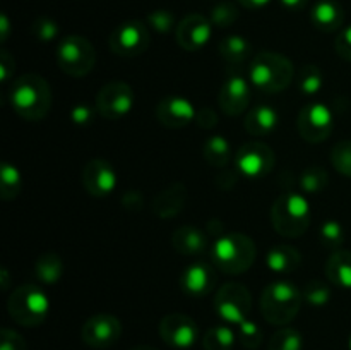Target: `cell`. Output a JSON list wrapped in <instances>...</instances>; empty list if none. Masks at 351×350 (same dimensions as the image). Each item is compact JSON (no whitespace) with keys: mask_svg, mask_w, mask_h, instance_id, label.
<instances>
[{"mask_svg":"<svg viewBox=\"0 0 351 350\" xmlns=\"http://www.w3.org/2000/svg\"><path fill=\"white\" fill-rule=\"evenodd\" d=\"M14 71H16V60H14V57L9 51L2 50V54H0V75H2V81H9Z\"/></svg>","mask_w":351,"mask_h":350,"instance_id":"cell-45","label":"cell"},{"mask_svg":"<svg viewBox=\"0 0 351 350\" xmlns=\"http://www.w3.org/2000/svg\"><path fill=\"white\" fill-rule=\"evenodd\" d=\"M147 23L158 33H168V31L173 30L175 26V17L170 10H154L147 16Z\"/></svg>","mask_w":351,"mask_h":350,"instance_id":"cell-40","label":"cell"},{"mask_svg":"<svg viewBox=\"0 0 351 350\" xmlns=\"http://www.w3.org/2000/svg\"><path fill=\"white\" fill-rule=\"evenodd\" d=\"M322 72L317 65L307 64L302 67L300 78H298V89H300L304 95L312 96L317 95L322 88Z\"/></svg>","mask_w":351,"mask_h":350,"instance_id":"cell-33","label":"cell"},{"mask_svg":"<svg viewBox=\"0 0 351 350\" xmlns=\"http://www.w3.org/2000/svg\"><path fill=\"white\" fill-rule=\"evenodd\" d=\"M239 340L245 349L256 350L263 342V331L254 321L247 319L242 325H239Z\"/></svg>","mask_w":351,"mask_h":350,"instance_id":"cell-38","label":"cell"},{"mask_svg":"<svg viewBox=\"0 0 351 350\" xmlns=\"http://www.w3.org/2000/svg\"><path fill=\"white\" fill-rule=\"evenodd\" d=\"M185 201H187V189L184 184H171L168 187L161 189L153 199V213L161 220L175 218L182 209L185 208Z\"/></svg>","mask_w":351,"mask_h":350,"instance_id":"cell-20","label":"cell"},{"mask_svg":"<svg viewBox=\"0 0 351 350\" xmlns=\"http://www.w3.org/2000/svg\"><path fill=\"white\" fill-rule=\"evenodd\" d=\"M321 242L328 249H339L345 242V229L339 222L329 220L321 226Z\"/></svg>","mask_w":351,"mask_h":350,"instance_id":"cell-36","label":"cell"},{"mask_svg":"<svg viewBox=\"0 0 351 350\" xmlns=\"http://www.w3.org/2000/svg\"><path fill=\"white\" fill-rule=\"evenodd\" d=\"M194 122L197 124L199 127H202V129H213V127L218 124V115H216L215 110L206 106V108H201L195 112Z\"/></svg>","mask_w":351,"mask_h":350,"instance_id":"cell-43","label":"cell"},{"mask_svg":"<svg viewBox=\"0 0 351 350\" xmlns=\"http://www.w3.org/2000/svg\"><path fill=\"white\" fill-rule=\"evenodd\" d=\"M134 103V89L123 81H112L96 95V112L105 120H120L132 110Z\"/></svg>","mask_w":351,"mask_h":350,"instance_id":"cell-10","label":"cell"},{"mask_svg":"<svg viewBox=\"0 0 351 350\" xmlns=\"http://www.w3.org/2000/svg\"><path fill=\"white\" fill-rule=\"evenodd\" d=\"M311 19L319 31L332 33V31H338L345 23V10L335 0H321L312 9Z\"/></svg>","mask_w":351,"mask_h":350,"instance_id":"cell-22","label":"cell"},{"mask_svg":"<svg viewBox=\"0 0 351 350\" xmlns=\"http://www.w3.org/2000/svg\"><path fill=\"white\" fill-rule=\"evenodd\" d=\"M34 273L36 278L45 285H53L60 280L62 273H64V264L58 254L47 253L43 256L38 257L36 264H34Z\"/></svg>","mask_w":351,"mask_h":350,"instance_id":"cell-27","label":"cell"},{"mask_svg":"<svg viewBox=\"0 0 351 350\" xmlns=\"http://www.w3.org/2000/svg\"><path fill=\"white\" fill-rule=\"evenodd\" d=\"M31 33L40 41H51L58 36V24L50 17H38L31 26Z\"/></svg>","mask_w":351,"mask_h":350,"instance_id":"cell-39","label":"cell"},{"mask_svg":"<svg viewBox=\"0 0 351 350\" xmlns=\"http://www.w3.org/2000/svg\"><path fill=\"white\" fill-rule=\"evenodd\" d=\"M9 102L17 115L38 122L50 112L51 89L43 75L24 74L10 86Z\"/></svg>","mask_w":351,"mask_h":350,"instance_id":"cell-1","label":"cell"},{"mask_svg":"<svg viewBox=\"0 0 351 350\" xmlns=\"http://www.w3.org/2000/svg\"><path fill=\"white\" fill-rule=\"evenodd\" d=\"M129 350H158L156 347H149V345H137V347H132V349Z\"/></svg>","mask_w":351,"mask_h":350,"instance_id":"cell-49","label":"cell"},{"mask_svg":"<svg viewBox=\"0 0 351 350\" xmlns=\"http://www.w3.org/2000/svg\"><path fill=\"white\" fill-rule=\"evenodd\" d=\"M293 75L295 69L290 58L276 51H261L250 62V81L266 95H274L287 89L293 81Z\"/></svg>","mask_w":351,"mask_h":350,"instance_id":"cell-3","label":"cell"},{"mask_svg":"<svg viewBox=\"0 0 351 350\" xmlns=\"http://www.w3.org/2000/svg\"><path fill=\"white\" fill-rule=\"evenodd\" d=\"M151 43L149 30L143 21H125L110 34V50L119 57L132 58L143 55Z\"/></svg>","mask_w":351,"mask_h":350,"instance_id":"cell-9","label":"cell"},{"mask_svg":"<svg viewBox=\"0 0 351 350\" xmlns=\"http://www.w3.org/2000/svg\"><path fill=\"white\" fill-rule=\"evenodd\" d=\"M239 7L232 2H219L211 10V24L218 27H228L239 19Z\"/></svg>","mask_w":351,"mask_h":350,"instance_id":"cell-35","label":"cell"},{"mask_svg":"<svg viewBox=\"0 0 351 350\" xmlns=\"http://www.w3.org/2000/svg\"><path fill=\"white\" fill-rule=\"evenodd\" d=\"M329 185V175L324 168L321 167H311L302 174L300 177V187L307 194H317L322 192Z\"/></svg>","mask_w":351,"mask_h":350,"instance_id":"cell-32","label":"cell"},{"mask_svg":"<svg viewBox=\"0 0 351 350\" xmlns=\"http://www.w3.org/2000/svg\"><path fill=\"white\" fill-rule=\"evenodd\" d=\"M58 67L71 78H84L96 64V51L84 36L64 38L57 47Z\"/></svg>","mask_w":351,"mask_h":350,"instance_id":"cell-7","label":"cell"},{"mask_svg":"<svg viewBox=\"0 0 351 350\" xmlns=\"http://www.w3.org/2000/svg\"><path fill=\"white\" fill-rule=\"evenodd\" d=\"M298 132L307 143H322L328 139L332 132V120L331 110L322 103H311L304 106L298 113Z\"/></svg>","mask_w":351,"mask_h":350,"instance_id":"cell-12","label":"cell"},{"mask_svg":"<svg viewBox=\"0 0 351 350\" xmlns=\"http://www.w3.org/2000/svg\"><path fill=\"white\" fill-rule=\"evenodd\" d=\"M211 259L216 270L223 273L242 275L256 261V244L245 233H225L213 244Z\"/></svg>","mask_w":351,"mask_h":350,"instance_id":"cell-2","label":"cell"},{"mask_svg":"<svg viewBox=\"0 0 351 350\" xmlns=\"http://www.w3.org/2000/svg\"><path fill=\"white\" fill-rule=\"evenodd\" d=\"M250 102V88L249 82L242 75H230L223 82L218 95L219 108L225 115L237 117L243 113L249 106Z\"/></svg>","mask_w":351,"mask_h":350,"instance_id":"cell-19","label":"cell"},{"mask_svg":"<svg viewBox=\"0 0 351 350\" xmlns=\"http://www.w3.org/2000/svg\"><path fill=\"white\" fill-rule=\"evenodd\" d=\"M171 244L182 256H201L208 249V235L197 226L184 225L175 230Z\"/></svg>","mask_w":351,"mask_h":350,"instance_id":"cell-21","label":"cell"},{"mask_svg":"<svg viewBox=\"0 0 351 350\" xmlns=\"http://www.w3.org/2000/svg\"><path fill=\"white\" fill-rule=\"evenodd\" d=\"M215 309L219 318L228 325H242L249 319L252 297L242 283H226L216 292Z\"/></svg>","mask_w":351,"mask_h":350,"instance_id":"cell-8","label":"cell"},{"mask_svg":"<svg viewBox=\"0 0 351 350\" xmlns=\"http://www.w3.org/2000/svg\"><path fill=\"white\" fill-rule=\"evenodd\" d=\"M280 117L278 112L269 105H257L249 110L243 127L252 136H269L276 130Z\"/></svg>","mask_w":351,"mask_h":350,"instance_id":"cell-23","label":"cell"},{"mask_svg":"<svg viewBox=\"0 0 351 350\" xmlns=\"http://www.w3.org/2000/svg\"><path fill=\"white\" fill-rule=\"evenodd\" d=\"M218 281L216 266L204 263V261H195L189 264L180 275V288L189 297H204L211 294Z\"/></svg>","mask_w":351,"mask_h":350,"instance_id":"cell-17","label":"cell"},{"mask_svg":"<svg viewBox=\"0 0 351 350\" xmlns=\"http://www.w3.org/2000/svg\"><path fill=\"white\" fill-rule=\"evenodd\" d=\"M271 222L280 235L288 239L304 235L311 225V206L305 196L298 192L281 194L271 208Z\"/></svg>","mask_w":351,"mask_h":350,"instance_id":"cell-5","label":"cell"},{"mask_svg":"<svg viewBox=\"0 0 351 350\" xmlns=\"http://www.w3.org/2000/svg\"><path fill=\"white\" fill-rule=\"evenodd\" d=\"M304 302L302 290L291 281H274L263 290L261 312L269 325L287 326L297 318Z\"/></svg>","mask_w":351,"mask_h":350,"instance_id":"cell-4","label":"cell"},{"mask_svg":"<svg viewBox=\"0 0 351 350\" xmlns=\"http://www.w3.org/2000/svg\"><path fill=\"white\" fill-rule=\"evenodd\" d=\"M281 5L287 7V9L290 10H300L304 9L305 5H307L308 0H280Z\"/></svg>","mask_w":351,"mask_h":350,"instance_id":"cell-46","label":"cell"},{"mask_svg":"<svg viewBox=\"0 0 351 350\" xmlns=\"http://www.w3.org/2000/svg\"><path fill=\"white\" fill-rule=\"evenodd\" d=\"M218 51L223 60L230 65H240L252 54V45L240 34H228L218 45Z\"/></svg>","mask_w":351,"mask_h":350,"instance_id":"cell-26","label":"cell"},{"mask_svg":"<svg viewBox=\"0 0 351 350\" xmlns=\"http://www.w3.org/2000/svg\"><path fill=\"white\" fill-rule=\"evenodd\" d=\"M326 277L329 283L351 288V250L339 249L326 263Z\"/></svg>","mask_w":351,"mask_h":350,"instance_id":"cell-24","label":"cell"},{"mask_svg":"<svg viewBox=\"0 0 351 350\" xmlns=\"http://www.w3.org/2000/svg\"><path fill=\"white\" fill-rule=\"evenodd\" d=\"M348 347H350V350H351V335H350V340H348Z\"/></svg>","mask_w":351,"mask_h":350,"instance_id":"cell-50","label":"cell"},{"mask_svg":"<svg viewBox=\"0 0 351 350\" xmlns=\"http://www.w3.org/2000/svg\"><path fill=\"white\" fill-rule=\"evenodd\" d=\"M122 336V323L113 314H95L82 325L81 338L91 349H110Z\"/></svg>","mask_w":351,"mask_h":350,"instance_id":"cell-13","label":"cell"},{"mask_svg":"<svg viewBox=\"0 0 351 350\" xmlns=\"http://www.w3.org/2000/svg\"><path fill=\"white\" fill-rule=\"evenodd\" d=\"M7 311L17 325L26 326V328H36V326L43 325L47 319L50 302H48L47 294L38 285H19L7 301Z\"/></svg>","mask_w":351,"mask_h":350,"instance_id":"cell-6","label":"cell"},{"mask_svg":"<svg viewBox=\"0 0 351 350\" xmlns=\"http://www.w3.org/2000/svg\"><path fill=\"white\" fill-rule=\"evenodd\" d=\"M304 349V336L295 328H281L271 336L267 350H302Z\"/></svg>","mask_w":351,"mask_h":350,"instance_id":"cell-31","label":"cell"},{"mask_svg":"<svg viewBox=\"0 0 351 350\" xmlns=\"http://www.w3.org/2000/svg\"><path fill=\"white\" fill-rule=\"evenodd\" d=\"M93 115H95V110L88 105H75L71 112L72 122L77 126H88L93 120Z\"/></svg>","mask_w":351,"mask_h":350,"instance_id":"cell-44","label":"cell"},{"mask_svg":"<svg viewBox=\"0 0 351 350\" xmlns=\"http://www.w3.org/2000/svg\"><path fill=\"white\" fill-rule=\"evenodd\" d=\"M161 340L173 349H191L199 336L197 323L187 314L171 312L160 321L158 326Z\"/></svg>","mask_w":351,"mask_h":350,"instance_id":"cell-14","label":"cell"},{"mask_svg":"<svg viewBox=\"0 0 351 350\" xmlns=\"http://www.w3.org/2000/svg\"><path fill=\"white\" fill-rule=\"evenodd\" d=\"M82 185L95 198H105L115 189L117 174L112 163L103 158H93L82 168Z\"/></svg>","mask_w":351,"mask_h":350,"instance_id":"cell-16","label":"cell"},{"mask_svg":"<svg viewBox=\"0 0 351 350\" xmlns=\"http://www.w3.org/2000/svg\"><path fill=\"white\" fill-rule=\"evenodd\" d=\"M302 295H304V301L308 302L311 305H324L328 304L329 299H331V288H329L328 283L321 280H311L305 283L304 290H302Z\"/></svg>","mask_w":351,"mask_h":350,"instance_id":"cell-34","label":"cell"},{"mask_svg":"<svg viewBox=\"0 0 351 350\" xmlns=\"http://www.w3.org/2000/svg\"><path fill=\"white\" fill-rule=\"evenodd\" d=\"M195 106L184 96H167L156 106V119L168 129H180L195 120Z\"/></svg>","mask_w":351,"mask_h":350,"instance_id":"cell-18","label":"cell"},{"mask_svg":"<svg viewBox=\"0 0 351 350\" xmlns=\"http://www.w3.org/2000/svg\"><path fill=\"white\" fill-rule=\"evenodd\" d=\"M332 167L345 177H351V141H341L331 151Z\"/></svg>","mask_w":351,"mask_h":350,"instance_id":"cell-37","label":"cell"},{"mask_svg":"<svg viewBox=\"0 0 351 350\" xmlns=\"http://www.w3.org/2000/svg\"><path fill=\"white\" fill-rule=\"evenodd\" d=\"M274 163H276L274 151L267 144L257 141L243 144L235 154L237 170L249 178L266 177L274 168Z\"/></svg>","mask_w":351,"mask_h":350,"instance_id":"cell-11","label":"cell"},{"mask_svg":"<svg viewBox=\"0 0 351 350\" xmlns=\"http://www.w3.org/2000/svg\"><path fill=\"white\" fill-rule=\"evenodd\" d=\"M0 27H2V34H0V40L5 41L7 36H9V19H7V16L3 14L2 17H0Z\"/></svg>","mask_w":351,"mask_h":350,"instance_id":"cell-48","label":"cell"},{"mask_svg":"<svg viewBox=\"0 0 351 350\" xmlns=\"http://www.w3.org/2000/svg\"><path fill=\"white\" fill-rule=\"evenodd\" d=\"M267 268L274 273H293L302 264V256L295 247L281 244L267 253Z\"/></svg>","mask_w":351,"mask_h":350,"instance_id":"cell-25","label":"cell"},{"mask_svg":"<svg viewBox=\"0 0 351 350\" xmlns=\"http://www.w3.org/2000/svg\"><path fill=\"white\" fill-rule=\"evenodd\" d=\"M204 158L211 167L223 168L232 160V146L223 136H211L204 143Z\"/></svg>","mask_w":351,"mask_h":350,"instance_id":"cell-28","label":"cell"},{"mask_svg":"<svg viewBox=\"0 0 351 350\" xmlns=\"http://www.w3.org/2000/svg\"><path fill=\"white\" fill-rule=\"evenodd\" d=\"M335 48L336 54H338L339 57L351 62V26L345 27V30L338 34V38H336L335 41Z\"/></svg>","mask_w":351,"mask_h":350,"instance_id":"cell-42","label":"cell"},{"mask_svg":"<svg viewBox=\"0 0 351 350\" xmlns=\"http://www.w3.org/2000/svg\"><path fill=\"white\" fill-rule=\"evenodd\" d=\"M211 34V21H208L201 14L185 16L177 24V31H175L178 47L184 48L185 51H199L201 48H204Z\"/></svg>","mask_w":351,"mask_h":350,"instance_id":"cell-15","label":"cell"},{"mask_svg":"<svg viewBox=\"0 0 351 350\" xmlns=\"http://www.w3.org/2000/svg\"><path fill=\"white\" fill-rule=\"evenodd\" d=\"M0 196L3 201H12L19 196L21 189H23V177H21L17 167H14L9 161H3L2 170H0Z\"/></svg>","mask_w":351,"mask_h":350,"instance_id":"cell-30","label":"cell"},{"mask_svg":"<svg viewBox=\"0 0 351 350\" xmlns=\"http://www.w3.org/2000/svg\"><path fill=\"white\" fill-rule=\"evenodd\" d=\"M0 350H27V343L16 329L2 328V331H0Z\"/></svg>","mask_w":351,"mask_h":350,"instance_id":"cell-41","label":"cell"},{"mask_svg":"<svg viewBox=\"0 0 351 350\" xmlns=\"http://www.w3.org/2000/svg\"><path fill=\"white\" fill-rule=\"evenodd\" d=\"M240 5L247 7V9H261V7L267 5L271 0H237Z\"/></svg>","mask_w":351,"mask_h":350,"instance_id":"cell-47","label":"cell"},{"mask_svg":"<svg viewBox=\"0 0 351 350\" xmlns=\"http://www.w3.org/2000/svg\"><path fill=\"white\" fill-rule=\"evenodd\" d=\"M237 342V335L230 326H211L202 338L204 350H232Z\"/></svg>","mask_w":351,"mask_h":350,"instance_id":"cell-29","label":"cell"}]
</instances>
